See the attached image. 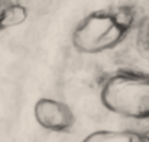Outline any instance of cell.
<instances>
[{"mask_svg": "<svg viewBox=\"0 0 149 142\" xmlns=\"http://www.w3.org/2000/svg\"><path fill=\"white\" fill-rule=\"evenodd\" d=\"M106 109L133 120H149V74L120 71L110 76L100 93Z\"/></svg>", "mask_w": 149, "mask_h": 142, "instance_id": "cell-2", "label": "cell"}, {"mask_svg": "<svg viewBox=\"0 0 149 142\" xmlns=\"http://www.w3.org/2000/svg\"><path fill=\"white\" fill-rule=\"evenodd\" d=\"M136 20L132 6H114L90 13L72 32V45L84 54H99L119 47Z\"/></svg>", "mask_w": 149, "mask_h": 142, "instance_id": "cell-1", "label": "cell"}, {"mask_svg": "<svg viewBox=\"0 0 149 142\" xmlns=\"http://www.w3.org/2000/svg\"><path fill=\"white\" fill-rule=\"evenodd\" d=\"M36 122L51 132H67L75 123L74 112L64 101L55 99H39L33 109Z\"/></svg>", "mask_w": 149, "mask_h": 142, "instance_id": "cell-3", "label": "cell"}, {"mask_svg": "<svg viewBox=\"0 0 149 142\" xmlns=\"http://www.w3.org/2000/svg\"><path fill=\"white\" fill-rule=\"evenodd\" d=\"M83 142H149V136L138 131H97Z\"/></svg>", "mask_w": 149, "mask_h": 142, "instance_id": "cell-4", "label": "cell"}]
</instances>
